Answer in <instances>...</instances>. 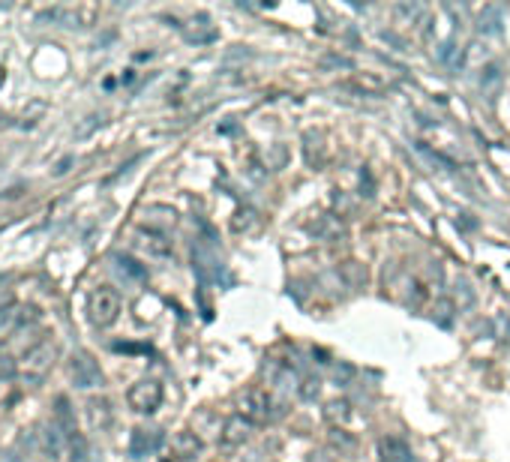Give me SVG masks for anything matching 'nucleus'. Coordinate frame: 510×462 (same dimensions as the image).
<instances>
[{"label":"nucleus","instance_id":"1","mask_svg":"<svg viewBox=\"0 0 510 462\" xmlns=\"http://www.w3.org/2000/svg\"><path fill=\"white\" fill-rule=\"evenodd\" d=\"M121 315V294L108 285H99L87 294V319L96 327H111Z\"/></svg>","mask_w":510,"mask_h":462},{"label":"nucleus","instance_id":"2","mask_svg":"<svg viewBox=\"0 0 510 462\" xmlns=\"http://www.w3.org/2000/svg\"><path fill=\"white\" fill-rule=\"evenodd\" d=\"M238 406H240V414L253 423H265L273 417V399L267 394V387H250V391H243Z\"/></svg>","mask_w":510,"mask_h":462},{"label":"nucleus","instance_id":"3","mask_svg":"<svg viewBox=\"0 0 510 462\" xmlns=\"http://www.w3.org/2000/svg\"><path fill=\"white\" fill-rule=\"evenodd\" d=\"M126 402H129V409L138 411V414H153L159 409V402H163V384L153 381V379H144V381L129 387Z\"/></svg>","mask_w":510,"mask_h":462},{"label":"nucleus","instance_id":"4","mask_svg":"<svg viewBox=\"0 0 510 462\" xmlns=\"http://www.w3.org/2000/svg\"><path fill=\"white\" fill-rule=\"evenodd\" d=\"M66 369H69L72 384H76V387H84V391H87V387H99L102 381H106V379H102L99 364H96V360H93L91 354H84V351H76V354H72Z\"/></svg>","mask_w":510,"mask_h":462},{"label":"nucleus","instance_id":"5","mask_svg":"<svg viewBox=\"0 0 510 462\" xmlns=\"http://www.w3.org/2000/svg\"><path fill=\"white\" fill-rule=\"evenodd\" d=\"M193 267L201 282H220V277H223V262L216 258L213 250L204 247V243H195L193 247Z\"/></svg>","mask_w":510,"mask_h":462},{"label":"nucleus","instance_id":"6","mask_svg":"<svg viewBox=\"0 0 510 462\" xmlns=\"http://www.w3.org/2000/svg\"><path fill=\"white\" fill-rule=\"evenodd\" d=\"M159 444H163V432L159 429H136L133 441H129V453H133L136 459H141V456L153 453Z\"/></svg>","mask_w":510,"mask_h":462},{"label":"nucleus","instance_id":"7","mask_svg":"<svg viewBox=\"0 0 510 462\" xmlns=\"http://www.w3.org/2000/svg\"><path fill=\"white\" fill-rule=\"evenodd\" d=\"M253 426H255V423H253V421H246L243 414L228 417L225 426H223V441L231 444V447H235V444H243L246 438L253 436Z\"/></svg>","mask_w":510,"mask_h":462},{"label":"nucleus","instance_id":"8","mask_svg":"<svg viewBox=\"0 0 510 462\" xmlns=\"http://www.w3.org/2000/svg\"><path fill=\"white\" fill-rule=\"evenodd\" d=\"M111 262H114V273H118L123 282H144V279H148V270H144L133 255H121L118 252Z\"/></svg>","mask_w":510,"mask_h":462},{"label":"nucleus","instance_id":"9","mask_svg":"<svg viewBox=\"0 0 510 462\" xmlns=\"http://www.w3.org/2000/svg\"><path fill=\"white\" fill-rule=\"evenodd\" d=\"M378 451H382V459H384V462H414L412 451H408V444L399 441V438H393V436H387V438L378 441Z\"/></svg>","mask_w":510,"mask_h":462},{"label":"nucleus","instance_id":"10","mask_svg":"<svg viewBox=\"0 0 510 462\" xmlns=\"http://www.w3.org/2000/svg\"><path fill=\"white\" fill-rule=\"evenodd\" d=\"M171 451H174V456H180V459H193L201 451V438L195 436V432H178L174 441H171Z\"/></svg>","mask_w":510,"mask_h":462},{"label":"nucleus","instance_id":"11","mask_svg":"<svg viewBox=\"0 0 510 462\" xmlns=\"http://www.w3.org/2000/svg\"><path fill=\"white\" fill-rule=\"evenodd\" d=\"M348 417H352V406H348V399H330L327 406H325V421L333 423V426L345 423Z\"/></svg>","mask_w":510,"mask_h":462},{"label":"nucleus","instance_id":"12","mask_svg":"<svg viewBox=\"0 0 510 462\" xmlns=\"http://www.w3.org/2000/svg\"><path fill=\"white\" fill-rule=\"evenodd\" d=\"M141 247L148 250L151 255H168L171 252V240H165L159 231H148V235H141Z\"/></svg>","mask_w":510,"mask_h":462},{"label":"nucleus","instance_id":"13","mask_svg":"<svg viewBox=\"0 0 510 462\" xmlns=\"http://www.w3.org/2000/svg\"><path fill=\"white\" fill-rule=\"evenodd\" d=\"M454 300H447V297H442V300H435V307H432V319L439 322L442 327H447L450 322H454Z\"/></svg>","mask_w":510,"mask_h":462},{"label":"nucleus","instance_id":"14","mask_svg":"<svg viewBox=\"0 0 510 462\" xmlns=\"http://www.w3.org/2000/svg\"><path fill=\"white\" fill-rule=\"evenodd\" d=\"M235 231H253L255 225H258V216H255V210H250V207H243V210H238L235 213Z\"/></svg>","mask_w":510,"mask_h":462},{"label":"nucleus","instance_id":"15","mask_svg":"<svg viewBox=\"0 0 510 462\" xmlns=\"http://www.w3.org/2000/svg\"><path fill=\"white\" fill-rule=\"evenodd\" d=\"M480 31L484 34H499V9H486V19L480 16Z\"/></svg>","mask_w":510,"mask_h":462},{"label":"nucleus","instance_id":"16","mask_svg":"<svg viewBox=\"0 0 510 462\" xmlns=\"http://www.w3.org/2000/svg\"><path fill=\"white\" fill-rule=\"evenodd\" d=\"M318 391H322V381H318L315 375L303 379V384H300V396H303V399H310V402H312V399L318 396Z\"/></svg>","mask_w":510,"mask_h":462},{"label":"nucleus","instance_id":"17","mask_svg":"<svg viewBox=\"0 0 510 462\" xmlns=\"http://www.w3.org/2000/svg\"><path fill=\"white\" fill-rule=\"evenodd\" d=\"M345 273H348V279H352L355 285H360V282H367V270H363L357 262H348L345 265Z\"/></svg>","mask_w":510,"mask_h":462},{"label":"nucleus","instance_id":"18","mask_svg":"<svg viewBox=\"0 0 510 462\" xmlns=\"http://www.w3.org/2000/svg\"><path fill=\"white\" fill-rule=\"evenodd\" d=\"M312 462H318V459H312Z\"/></svg>","mask_w":510,"mask_h":462}]
</instances>
